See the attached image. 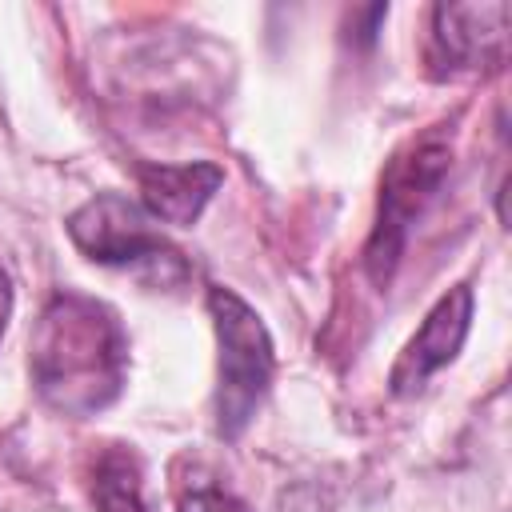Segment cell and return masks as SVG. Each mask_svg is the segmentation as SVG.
<instances>
[{
	"mask_svg": "<svg viewBox=\"0 0 512 512\" xmlns=\"http://www.w3.org/2000/svg\"><path fill=\"white\" fill-rule=\"evenodd\" d=\"M28 372L52 412L72 420L96 416L124 392L128 332L104 300L56 292L32 328Z\"/></svg>",
	"mask_w": 512,
	"mask_h": 512,
	"instance_id": "obj_1",
	"label": "cell"
},
{
	"mask_svg": "<svg viewBox=\"0 0 512 512\" xmlns=\"http://www.w3.org/2000/svg\"><path fill=\"white\" fill-rule=\"evenodd\" d=\"M208 316L216 328V396H212L216 436L236 440L252 424V416L260 412L272 388L276 352L256 308L244 304L232 288L224 284L208 288Z\"/></svg>",
	"mask_w": 512,
	"mask_h": 512,
	"instance_id": "obj_2",
	"label": "cell"
},
{
	"mask_svg": "<svg viewBox=\"0 0 512 512\" xmlns=\"http://www.w3.org/2000/svg\"><path fill=\"white\" fill-rule=\"evenodd\" d=\"M448 168H452V140L440 128L412 136L384 164L380 196H376V224H372L368 244H364V272L376 288L392 284L396 264L404 256V244H408V232L424 216L432 196L440 192Z\"/></svg>",
	"mask_w": 512,
	"mask_h": 512,
	"instance_id": "obj_3",
	"label": "cell"
},
{
	"mask_svg": "<svg viewBox=\"0 0 512 512\" xmlns=\"http://www.w3.org/2000/svg\"><path fill=\"white\" fill-rule=\"evenodd\" d=\"M68 236L92 264L128 268L148 288H184L192 280L184 252L152 228V216L136 200L120 192H96L84 200L68 216Z\"/></svg>",
	"mask_w": 512,
	"mask_h": 512,
	"instance_id": "obj_4",
	"label": "cell"
},
{
	"mask_svg": "<svg viewBox=\"0 0 512 512\" xmlns=\"http://www.w3.org/2000/svg\"><path fill=\"white\" fill-rule=\"evenodd\" d=\"M468 328H472V288L456 284L432 304V312L424 316L416 336L396 356V364L388 372V392L392 396H416L428 384V376H436L444 364L456 360V352L468 340Z\"/></svg>",
	"mask_w": 512,
	"mask_h": 512,
	"instance_id": "obj_5",
	"label": "cell"
},
{
	"mask_svg": "<svg viewBox=\"0 0 512 512\" xmlns=\"http://www.w3.org/2000/svg\"><path fill=\"white\" fill-rule=\"evenodd\" d=\"M508 48V4H436L432 8V60L448 72L500 68Z\"/></svg>",
	"mask_w": 512,
	"mask_h": 512,
	"instance_id": "obj_6",
	"label": "cell"
},
{
	"mask_svg": "<svg viewBox=\"0 0 512 512\" xmlns=\"http://www.w3.org/2000/svg\"><path fill=\"white\" fill-rule=\"evenodd\" d=\"M144 212L152 220L188 228L200 220L212 192L224 184V168L212 160H188V164H136Z\"/></svg>",
	"mask_w": 512,
	"mask_h": 512,
	"instance_id": "obj_7",
	"label": "cell"
},
{
	"mask_svg": "<svg viewBox=\"0 0 512 512\" xmlns=\"http://www.w3.org/2000/svg\"><path fill=\"white\" fill-rule=\"evenodd\" d=\"M92 480H96L92 492H96L100 512H148L144 500H140V472H136L132 456L108 452L96 464V476Z\"/></svg>",
	"mask_w": 512,
	"mask_h": 512,
	"instance_id": "obj_8",
	"label": "cell"
},
{
	"mask_svg": "<svg viewBox=\"0 0 512 512\" xmlns=\"http://www.w3.org/2000/svg\"><path fill=\"white\" fill-rule=\"evenodd\" d=\"M180 512H248V504L240 496H232L228 488L216 484H188L176 500Z\"/></svg>",
	"mask_w": 512,
	"mask_h": 512,
	"instance_id": "obj_9",
	"label": "cell"
},
{
	"mask_svg": "<svg viewBox=\"0 0 512 512\" xmlns=\"http://www.w3.org/2000/svg\"><path fill=\"white\" fill-rule=\"evenodd\" d=\"M276 512H332V496H328V488H320L312 480H300V484L280 492Z\"/></svg>",
	"mask_w": 512,
	"mask_h": 512,
	"instance_id": "obj_10",
	"label": "cell"
},
{
	"mask_svg": "<svg viewBox=\"0 0 512 512\" xmlns=\"http://www.w3.org/2000/svg\"><path fill=\"white\" fill-rule=\"evenodd\" d=\"M8 316H12V280H8V272L0 268V336H4V328H8Z\"/></svg>",
	"mask_w": 512,
	"mask_h": 512,
	"instance_id": "obj_11",
	"label": "cell"
}]
</instances>
